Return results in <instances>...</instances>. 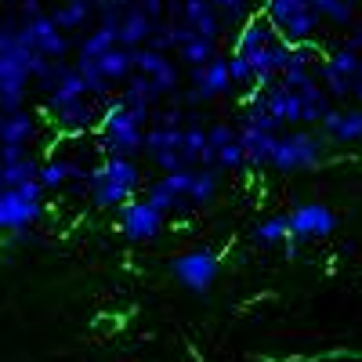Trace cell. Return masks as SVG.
<instances>
[{"instance_id":"1","label":"cell","mask_w":362,"mask_h":362,"mask_svg":"<svg viewBox=\"0 0 362 362\" xmlns=\"http://www.w3.org/2000/svg\"><path fill=\"white\" fill-rule=\"evenodd\" d=\"M156 109H134L124 98H109L98 119V148L105 156H138L145 153V127Z\"/></svg>"},{"instance_id":"2","label":"cell","mask_w":362,"mask_h":362,"mask_svg":"<svg viewBox=\"0 0 362 362\" xmlns=\"http://www.w3.org/2000/svg\"><path fill=\"white\" fill-rule=\"evenodd\" d=\"M145 189L141 167L134 156H105L98 167L87 170V199L98 210H119Z\"/></svg>"},{"instance_id":"3","label":"cell","mask_w":362,"mask_h":362,"mask_svg":"<svg viewBox=\"0 0 362 362\" xmlns=\"http://www.w3.org/2000/svg\"><path fill=\"white\" fill-rule=\"evenodd\" d=\"M44 185L22 181V185L0 189V232H18V228H33L44 218Z\"/></svg>"},{"instance_id":"4","label":"cell","mask_w":362,"mask_h":362,"mask_svg":"<svg viewBox=\"0 0 362 362\" xmlns=\"http://www.w3.org/2000/svg\"><path fill=\"white\" fill-rule=\"evenodd\" d=\"M261 11L272 18V25L279 29V37L290 44L315 40L319 25H322V15L312 8V0H264Z\"/></svg>"},{"instance_id":"5","label":"cell","mask_w":362,"mask_h":362,"mask_svg":"<svg viewBox=\"0 0 362 362\" xmlns=\"http://www.w3.org/2000/svg\"><path fill=\"white\" fill-rule=\"evenodd\" d=\"M326 156V141L305 127H293L286 134H276V148H272V167L293 174V170H312Z\"/></svg>"},{"instance_id":"6","label":"cell","mask_w":362,"mask_h":362,"mask_svg":"<svg viewBox=\"0 0 362 362\" xmlns=\"http://www.w3.org/2000/svg\"><path fill=\"white\" fill-rule=\"evenodd\" d=\"M18 37L29 51H37L51 62H62L73 51V40L62 25L51 18V11H37V15H18Z\"/></svg>"},{"instance_id":"7","label":"cell","mask_w":362,"mask_h":362,"mask_svg":"<svg viewBox=\"0 0 362 362\" xmlns=\"http://www.w3.org/2000/svg\"><path fill=\"white\" fill-rule=\"evenodd\" d=\"M116 225H119V235L131 239V243H153V239H160V232L167 228V214L156 203H148L145 196H134L119 206Z\"/></svg>"},{"instance_id":"8","label":"cell","mask_w":362,"mask_h":362,"mask_svg":"<svg viewBox=\"0 0 362 362\" xmlns=\"http://www.w3.org/2000/svg\"><path fill=\"white\" fill-rule=\"evenodd\" d=\"M170 276L174 283H181L192 293H206L221 276V261L210 250H185V254L170 257Z\"/></svg>"},{"instance_id":"9","label":"cell","mask_w":362,"mask_h":362,"mask_svg":"<svg viewBox=\"0 0 362 362\" xmlns=\"http://www.w3.org/2000/svg\"><path fill=\"white\" fill-rule=\"evenodd\" d=\"M286 221H290V235L300 239V243L326 239L329 232L337 228V214L326 203H300V206H293L286 214Z\"/></svg>"},{"instance_id":"10","label":"cell","mask_w":362,"mask_h":362,"mask_svg":"<svg viewBox=\"0 0 362 362\" xmlns=\"http://www.w3.org/2000/svg\"><path fill=\"white\" fill-rule=\"evenodd\" d=\"M290 51H293V44H290V40H283V37H276L272 44H264V47L250 51L247 58H250V66H254V83H257V87L276 83V80L283 76L286 62H290Z\"/></svg>"},{"instance_id":"11","label":"cell","mask_w":362,"mask_h":362,"mask_svg":"<svg viewBox=\"0 0 362 362\" xmlns=\"http://www.w3.org/2000/svg\"><path fill=\"white\" fill-rule=\"evenodd\" d=\"M134 73H145V76H153L163 90H167V98L177 90V62L167 54V51H156V47H148V44H141V47H134Z\"/></svg>"},{"instance_id":"12","label":"cell","mask_w":362,"mask_h":362,"mask_svg":"<svg viewBox=\"0 0 362 362\" xmlns=\"http://www.w3.org/2000/svg\"><path fill=\"white\" fill-rule=\"evenodd\" d=\"M319 127H322L326 138H334L341 145L362 141V105H351V109H334V105H329L319 116Z\"/></svg>"},{"instance_id":"13","label":"cell","mask_w":362,"mask_h":362,"mask_svg":"<svg viewBox=\"0 0 362 362\" xmlns=\"http://www.w3.org/2000/svg\"><path fill=\"white\" fill-rule=\"evenodd\" d=\"M37 131H40V124L25 105L11 109V112H4V119H0V148H8V145L11 148H29L33 138H37Z\"/></svg>"},{"instance_id":"14","label":"cell","mask_w":362,"mask_h":362,"mask_svg":"<svg viewBox=\"0 0 362 362\" xmlns=\"http://www.w3.org/2000/svg\"><path fill=\"white\" fill-rule=\"evenodd\" d=\"M276 37H279V29L272 25V18L261 11V15H250L243 25L235 29V37H232V51H243V54H250V51H257V47L272 44Z\"/></svg>"},{"instance_id":"15","label":"cell","mask_w":362,"mask_h":362,"mask_svg":"<svg viewBox=\"0 0 362 362\" xmlns=\"http://www.w3.org/2000/svg\"><path fill=\"white\" fill-rule=\"evenodd\" d=\"M239 141H243V156H247V167L250 170L272 167V148H276V134H272V131L239 124Z\"/></svg>"},{"instance_id":"16","label":"cell","mask_w":362,"mask_h":362,"mask_svg":"<svg viewBox=\"0 0 362 362\" xmlns=\"http://www.w3.org/2000/svg\"><path fill=\"white\" fill-rule=\"evenodd\" d=\"M153 29H156V22L148 18L138 4H131V8H124V15H119V22H116V40L124 47H141V44H148Z\"/></svg>"},{"instance_id":"17","label":"cell","mask_w":362,"mask_h":362,"mask_svg":"<svg viewBox=\"0 0 362 362\" xmlns=\"http://www.w3.org/2000/svg\"><path fill=\"white\" fill-rule=\"evenodd\" d=\"M90 62L98 66V73L116 87H124L131 76H134V47H124V44H116V47H109L105 54H98V58H90Z\"/></svg>"},{"instance_id":"18","label":"cell","mask_w":362,"mask_h":362,"mask_svg":"<svg viewBox=\"0 0 362 362\" xmlns=\"http://www.w3.org/2000/svg\"><path fill=\"white\" fill-rule=\"evenodd\" d=\"M119 98H124L127 105H134V109H160V105L167 102V90H163L153 76L134 73V76L124 83V90H119Z\"/></svg>"},{"instance_id":"19","label":"cell","mask_w":362,"mask_h":362,"mask_svg":"<svg viewBox=\"0 0 362 362\" xmlns=\"http://www.w3.org/2000/svg\"><path fill=\"white\" fill-rule=\"evenodd\" d=\"M51 18L66 29V33H80L90 22L98 18V4L95 0H58L51 8Z\"/></svg>"},{"instance_id":"20","label":"cell","mask_w":362,"mask_h":362,"mask_svg":"<svg viewBox=\"0 0 362 362\" xmlns=\"http://www.w3.org/2000/svg\"><path fill=\"white\" fill-rule=\"evenodd\" d=\"M80 177H87V167H80V163H73V160H58V156L44 160V163H40V174H37V181H40L47 192L69 189L73 181H80Z\"/></svg>"},{"instance_id":"21","label":"cell","mask_w":362,"mask_h":362,"mask_svg":"<svg viewBox=\"0 0 362 362\" xmlns=\"http://www.w3.org/2000/svg\"><path fill=\"white\" fill-rule=\"evenodd\" d=\"M185 22L196 29L199 37L221 40V33H225V18H221V11L210 4V0H185Z\"/></svg>"},{"instance_id":"22","label":"cell","mask_w":362,"mask_h":362,"mask_svg":"<svg viewBox=\"0 0 362 362\" xmlns=\"http://www.w3.org/2000/svg\"><path fill=\"white\" fill-rule=\"evenodd\" d=\"M312 69H315V80L329 90V98H351V87H355L358 76H344V73L326 58V51L315 58V66H312Z\"/></svg>"},{"instance_id":"23","label":"cell","mask_w":362,"mask_h":362,"mask_svg":"<svg viewBox=\"0 0 362 362\" xmlns=\"http://www.w3.org/2000/svg\"><path fill=\"white\" fill-rule=\"evenodd\" d=\"M290 239V221H286V214H276V218H264V221H257L254 228H250V243L257 247V250H276V247H283Z\"/></svg>"},{"instance_id":"24","label":"cell","mask_w":362,"mask_h":362,"mask_svg":"<svg viewBox=\"0 0 362 362\" xmlns=\"http://www.w3.org/2000/svg\"><path fill=\"white\" fill-rule=\"evenodd\" d=\"M119 40H116V29L112 25H105V22H98V25H90L87 33L80 37V44H76V58H98V54H105L109 47H116Z\"/></svg>"},{"instance_id":"25","label":"cell","mask_w":362,"mask_h":362,"mask_svg":"<svg viewBox=\"0 0 362 362\" xmlns=\"http://www.w3.org/2000/svg\"><path fill=\"white\" fill-rule=\"evenodd\" d=\"M145 199H148V203H156L167 218H170V214H181V210H189V206H192L185 196H177L163 177H156L153 185H145Z\"/></svg>"},{"instance_id":"26","label":"cell","mask_w":362,"mask_h":362,"mask_svg":"<svg viewBox=\"0 0 362 362\" xmlns=\"http://www.w3.org/2000/svg\"><path fill=\"white\" fill-rule=\"evenodd\" d=\"M218 189H221V167H196L192 192H189L192 206H206L210 199L218 196Z\"/></svg>"},{"instance_id":"27","label":"cell","mask_w":362,"mask_h":362,"mask_svg":"<svg viewBox=\"0 0 362 362\" xmlns=\"http://www.w3.org/2000/svg\"><path fill=\"white\" fill-rule=\"evenodd\" d=\"M214 54H221V51H218V40H214V37H199V33H196L192 40H185V44L177 47V62H185V66L192 69V66L210 62Z\"/></svg>"},{"instance_id":"28","label":"cell","mask_w":362,"mask_h":362,"mask_svg":"<svg viewBox=\"0 0 362 362\" xmlns=\"http://www.w3.org/2000/svg\"><path fill=\"white\" fill-rule=\"evenodd\" d=\"M239 124H247V127H261V131H272V134H279V127H283V119L279 116H272L268 112V105L254 95L250 102H247V109H243V119Z\"/></svg>"},{"instance_id":"29","label":"cell","mask_w":362,"mask_h":362,"mask_svg":"<svg viewBox=\"0 0 362 362\" xmlns=\"http://www.w3.org/2000/svg\"><path fill=\"white\" fill-rule=\"evenodd\" d=\"M206 153V127L203 124H185V141H181V156H185L189 167H199Z\"/></svg>"},{"instance_id":"30","label":"cell","mask_w":362,"mask_h":362,"mask_svg":"<svg viewBox=\"0 0 362 362\" xmlns=\"http://www.w3.org/2000/svg\"><path fill=\"white\" fill-rule=\"evenodd\" d=\"M225 62H228L232 83H254V66H250V58H247L243 51H228Z\"/></svg>"},{"instance_id":"31","label":"cell","mask_w":362,"mask_h":362,"mask_svg":"<svg viewBox=\"0 0 362 362\" xmlns=\"http://www.w3.org/2000/svg\"><path fill=\"white\" fill-rule=\"evenodd\" d=\"M134 4L153 18V22H163L167 18V0H134Z\"/></svg>"},{"instance_id":"32","label":"cell","mask_w":362,"mask_h":362,"mask_svg":"<svg viewBox=\"0 0 362 362\" xmlns=\"http://www.w3.org/2000/svg\"><path fill=\"white\" fill-rule=\"evenodd\" d=\"M344 40H348L355 51H362V22H351V25H348V37H344Z\"/></svg>"},{"instance_id":"33","label":"cell","mask_w":362,"mask_h":362,"mask_svg":"<svg viewBox=\"0 0 362 362\" xmlns=\"http://www.w3.org/2000/svg\"><path fill=\"white\" fill-rule=\"evenodd\" d=\"M37 11H44L40 0H18V15H37Z\"/></svg>"},{"instance_id":"34","label":"cell","mask_w":362,"mask_h":362,"mask_svg":"<svg viewBox=\"0 0 362 362\" xmlns=\"http://www.w3.org/2000/svg\"><path fill=\"white\" fill-rule=\"evenodd\" d=\"M351 98H358V105H362V80H355V87H351Z\"/></svg>"},{"instance_id":"35","label":"cell","mask_w":362,"mask_h":362,"mask_svg":"<svg viewBox=\"0 0 362 362\" xmlns=\"http://www.w3.org/2000/svg\"><path fill=\"white\" fill-rule=\"evenodd\" d=\"M0 189H4V163H0Z\"/></svg>"},{"instance_id":"36","label":"cell","mask_w":362,"mask_h":362,"mask_svg":"<svg viewBox=\"0 0 362 362\" xmlns=\"http://www.w3.org/2000/svg\"><path fill=\"white\" fill-rule=\"evenodd\" d=\"M358 80H362V66H358Z\"/></svg>"},{"instance_id":"37","label":"cell","mask_w":362,"mask_h":362,"mask_svg":"<svg viewBox=\"0 0 362 362\" xmlns=\"http://www.w3.org/2000/svg\"><path fill=\"white\" fill-rule=\"evenodd\" d=\"M0 4H11V0H0Z\"/></svg>"}]
</instances>
